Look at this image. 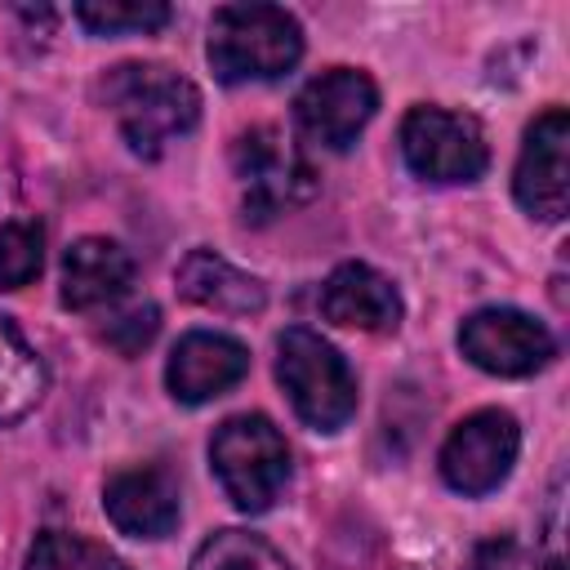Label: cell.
<instances>
[{
	"label": "cell",
	"instance_id": "1",
	"mask_svg": "<svg viewBox=\"0 0 570 570\" xmlns=\"http://www.w3.org/2000/svg\"><path fill=\"white\" fill-rule=\"evenodd\" d=\"M98 94L116 116L129 151L147 160H156L165 142L191 134L200 120V89L160 62H120L98 80Z\"/></svg>",
	"mask_w": 570,
	"mask_h": 570
},
{
	"label": "cell",
	"instance_id": "2",
	"mask_svg": "<svg viewBox=\"0 0 570 570\" xmlns=\"http://www.w3.org/2000/svg\"><path fill=\"white\" fill-rule=\"evenodd\" d=\"M205 58L223 85L281 80L303 58V27L281 4H223L209 18Z\"/></svg>",
	"mask_w": 570,
	"mask_h": 570
},
{
	"label": "cell",
	"instance_id": "3",
	"mask_svg": "<svg viewBox=\"0 0 570 570\" xmlns=\"http://www.w3.org/2000/svg\"><path fill=\"white\" fill-rule=\"evenodd\" d=\"M276 379L289 392L294 414L312 432H338L356 414V374L338 356L334 343H325L307 325H289L276 338Z\"/></svg>",
	"mask_w": 570,
	"mask_h": 570
},
{
	"label": "cell",
	"instance_id": "4",
	"mask_svg": "<svg viewBox=\"0 0 570 570\" xmlns=\"http://www.w3.org/2000/svg\"><path fill=\"white\" fill-rule=\"evenodd\" d=\"M209 463L223 494L249 517L267 512L289 481V445L267 414H232L227 423H218Z\"/></svg>",
	"mask_w": 570,
	"mask_h": 570
},
{
	"label": "cell",
	"instance_id": "5",
	"mask_svg": "<svg viewBox=\"0 0 570 570\" xmlns=\"http://www.w3.org/2000/svg\"><path fill=\"white\" fill-rule=\"evenodd\" d=\"M232 174L240 187V209L254 223L298 209L303 200L316 196V169L276 125H249L236 134Z\"/></svg>",
	"mask_w": 570,
	"mask_h": 570
},
{
	"label": "cell",
	"instance_id": "6",
	"mask_svg": "<svg viewBox=\"0 0 570 570\" xmlns=\"http://www.w3.org/2000/svg\"><path fill=\"white\" fill-rule=\"evenodd\" d=\"M401 156L423 183H476L490 165L476 116L445 107H410L401 120Z\"/></svg>",
	"mask_w": 570,
	"mask_h": 570
},
{
	"label": "cell",
	"instance_id": "7",
	"mask_svg": "<svg viewBox=\"0 0 570 570\" xmlns=\"http://www.w3.org/2000/svg\"><path fill=\"white\" fill-rule=\"evenodd\" d=\"M517 450H521L517 419L508 410H476L450 428V436L436 454L441 481L463 499H481L508 481Z\"/></svg>",
	"mask_w": 570,
	"mask_h": 570
},
{
	"label": "cell",
	"instance_id": "8",
	"mask_svg": "<svg viewBox=\"0 0 570 570\" xmlns=\"http://www.w3.org/2000/svg\"><path fill=\"white\" fill-rule=\"evenodd\" d=\"M374 111H379V89L356 67H330L312 76L294 98L298 134L325 151H347L356 134L374 120Z\"/></svg>",
	"mask_w": 570,
	"mask_h": 570
},
{
	"label": "cell",
	"instance_id": "9",
	"mask_svg": "<svg viewBox=\"0 0 570 570\" xmlns=\"http://www.w3.org/2000/svg\"><path fill=\"white\" fill-rule=\"evenodd\" d=\"M463 356L499 379H525L557 356V338L543 321L517 307H481L459 325Z\"/></svg>",
	"mask_w": 570,
	"mask_h": 570
},
{
	"label": "cell",
	"instance_id": "10",
	"mask_svg": "<svg viewBox=\"0 0 570 570\" xmlns=\"http://www.w3.org/2000/svg\"><path fill=\"white\" fill-rule=\"evenodd\" d=\"M512 196L539 223H557L566 214L570 205V116L566 107H548L525 129V142L512 169Z\"/></svg>",
	"mask_w": 570,
	"mask_h": 570
},
{
	"label": "cell",
	"instance_id": "11",
	"mask_svg": "<svg viewBox=\"0 0 570 570\" xmlns=\"http://www.w3.org/2000/svg\"><path fill=\"white\" fill-rule=\"evenodd\" d=\"M245 374H249L245 343H236L232 334H214V330L183 334L165 361V387L183 405H205L223 396L227 387H236Z\"/></svg>",
	"mask_w": 570,
	"mask_h": 570
},
{
	"label": "cell",
	"instance_id": "12",
	"mask_svg": "<svg viewBox=\"0 0 570 570\" xmlns=\"http://www.w3.org/2000/svg\"><path fill=\"white\" fill-rule=\"evenodd\" d=\"M102 512L129 539H165L178 525V481L156 468H125L102 485Z\"/></svg>",
	"mask_w": 570,
	"mask_h": 570
},
{
	"label": "cell",
	"instance_id": "13",
	"mask_svg": "<svg viewBox=\"0 0 570 570\" xmlns=\"http://www.w3.org/2000/svg\"><path fill=\"white\" fill-rule=\"evenodd\" d=\"M401 294L396 285L374 272L370 263H338L321 285V316L365 334H392L401 325Z\"/></svg>",
	"mask_w": 570,
	"mask_h": 570
},
{
	"label": "cell",
	"instance_id": "14",
	"mask_svg": "<svg viewBox=\"0 0 570 570\" xmlns=\"http://www.w3.org/2000/svg\"><path fill=\"white\" fill-rule=\"evenodd\" d=\"M134 285V254L107 236H80L62 254V307L94 312Z\"/></svg>",
	"mask_w": 570,
	"mask_h": 570
},
{
	"label": "cell",
	"instance_id": "15",
	"mask_svg": "<svg viewBox=\"0 0 570 570\" xmlns=\"http://www.w3.org/2000/svg\"><path fill=\"white\" fill-rule=\"evenodd\" d=\"M174 285H178V298L209 307V312H223V316H258L267 307L263 281L232 267L214 249H187L183 263L174 267Z\"/></svg>",
	"mask_w": 570,
	"mask_h": 570
},
{
	"label": "cell",
	"instance_id": "16",
	"mask_svg": "<svg viewBox=\"0 0 570 570\" xmlns=\"http://www.w3.org/2000/svg\"><path fill=\"white\" fill-rule=\"evenodd\" d=\"M45 387H49L45 361L18 334V325L9 316H0V428L27 419L40 405Z\"/></svg>",
	"mask_w": 570,
	"mask_h": 570
},
{
	"label": "cell",
	"instance_id": "17",
	"mask_svg": "<svg viewBox=\"0 0 570 570\" xmlns=\"http://www.w3.org/2000/svg\"><path fill=\"white\" fill-rule=\"evenodd\" d=\"M191 570H289V561H285L263 534H249V530H218V534H209V539L196 548Z\"/></svg>",
	"mask_w": 570,
	"mask_h": 570
},
{
	"label": "cell",
	"instance_id": "18",
	"mask_svg": "<svg viewBox=\"0 0 570 570\" xmlns=\"http://www.w3.org/2000/svg\"><path fill=\"white\" fill-rule=\"evenodd\" d=\"M27 570H129L111 548L67 534V530H45L36 534L27 552Z\"/></svg>",
	"mask_w": 570,
	"mask_h": 570
},
{
	"label": "cell",
	"instance_id": "19",
	"mask_svg": "<svg viewBox=\"0 0 570 570\" xmlns=\"http://www.w3.org/2000/svg\"><path fill=\"white\" fill-rule=\"evenodd\" d=\"M76 22L89 36H120V31H160L169 22L165 0H85L76 4Z\"/></svg>",
	"mask_w": 570,
	"mask_h": 570
},
{
	"label": "cell",
	"instance_id": "20",
	"mask_svg": "<svg viewBox=\"0 0 570 570\" xmlns=\"http://www.w3.org/2000/svg\"><path fill=\"white\" fill-rule=\"evenodd\" d=\"M45 267V227L36 218H9L0 227V289H22Z\"/></svg>",
	"mask_w": 570,
	"mask_h": 570
},
{
	"label": "cell",
	"instance_id": "21",
	"mask_svg": "<svg viewBox=\"0 0 570 570\" xmlns=\"http://www.w3.org/2000/svg\"><path fill=\"white\" fill-rule=\"evenodd\" d=\"M156 330H160V307H156V303H142V307L116 316V321L102 330V343L116 347L120 356H138V352L156 338Z\"/></svg>",
	"mask_w": 570,
	"mask_h": 570
},
{
	"label": "cell",
	"instance_id": "22",
	"mask_svg": "<svg viewBox=\"0 0 570 570\" xmlns=\"http://www.w3.org/2000/svg\"><path fill=\"white\" fill-rule=\"evenodd\" d=\"M472 570H561V561L539 566V561H525V557H521V548H517L512 539H490V543H481V548H476Z\"/></svg>",
	"mask_w": 570,
	"mask_h": 570
}]
</instances>
